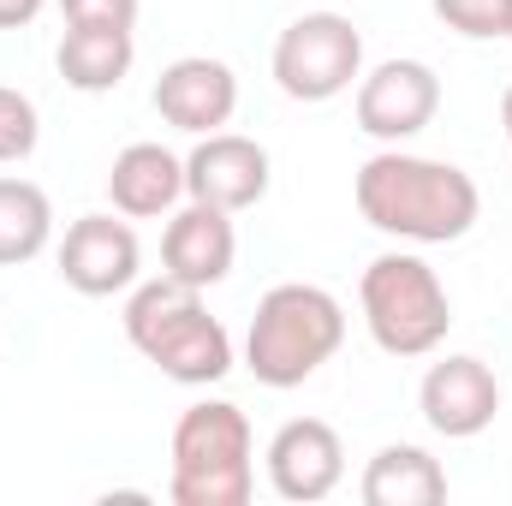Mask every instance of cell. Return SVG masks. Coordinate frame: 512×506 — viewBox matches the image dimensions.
<instances>
[{
	"mask_svg": "<svg viewBox=\"0 0 512 506\" xmlns=\"http://www.w3.org/2000/svg\"><path fill=\"white\" fill-rule=\"evenodd\" d=\"M358 209L370 227L399 233V239H417V245H447V239H465L483 197H477V179L447 167V161H423V155H370L364 173H358Z\"/></svg>",
	"mask_w": 512,
	"mask_h": 506,
	"instance_id": "1",
	"label": "cell"
},
{
	"mask_svg": "<svg viewBox=\"0 0 512 506\" xmlns=\"http://www.w3.org/2000/svg\"><path fill=\"white\" fill-rule=\"evenodd\" d=\"M346 340V316L340 304L322 292V286H304V280H286L274 292H262L251 316V340H245V358H251V376L268 387H298L304 376H316Z\"/></svg>",
	"mask_w": 512,
	"mask_h": 506,
	"instance_id": "2",
	"label": "cell"
},
{
	"mask_svg": "<svg viewBox=\"0 0 512 506\" xmlns=\"http://www.w3.org/2000/svg\"><path fill=\"white\" fill-rule=\"evenodd\" d=\"M179 506L251 501V423L239 405H191L173 429V489Z\"/></svg>",
	"mask_w": 512,
	"mask_h": 506,
	"instance_id": "3",
	"label": "cell"
},
{
	"mask_svg": "<svg viewBox=\"0 0 512 506\" xmlns=\"http://www.w3.org/2000/svg\"><path fill=\"white\" fill-rule=\"evenodd\" d=\"M358 298H364V322H370L376 346L393 358H423L447 340L453 304H447L435 268L417 256H376L364 268Z\"/></svg>",
	"mask_w": 512,
	"mask_h": 506,
	"instance_id": "4",
	"label": "cell"
},
{
	"mask_svg": "<svg viewBox=\"0 0 512 506\" xmlns=\"http://www.w3.org/2000/svg\"><path fill=\"white\" fill-rule=\"evenodd\" d=\"M358 66H364V36L340 12H304L274 42V78L292 102H328L352 90Z\"/></svg>",
	"mask_w": 512,
	"mask_h": 506,
	"instance_id": "5",
	"label": "cell"
},
{
	"mask_svg": "<svg viewBox=\"0 0 512 506\" xmlns=\"http://www.w3.org/2000/svg\"><path fill=\"white\" fill-rule=\"evenodd\" d=\"M441 108V84L423 60H382L364 84H358V126L382 143H399L411 131H423Z\"/></svg>",
	"mask_w": 512,
	"mask_h": 506,
	"instance_id": "6",
	"label": "cell"
},
{
	"mask_svg": "<svg viewBox=\"0 0 512 506\" xmlns=\"http://www.w3.org/2000/svg\"><path fill=\"white\" fill-rule=\"evenodd\" d=\"M185 191L209 209H251L268 191V149L239 131H209L185 161Z\"/></svg>",
	"mask_w": 512,
	"mask_h": 506,
	"instance_id": "7",
	"label": "cell"
},
{
	"mask_svg": "<svg viewBox=\"0 0 512 506\" xmlns=\"http://www.w3.org/2000/svg\"><path fill=\"white\" fill-rule=\"evenodd\" d=\"M60 274L72 292L84 298H108L131 286L137 274V233L114 215H84L66 227V245H60Z\"/></svg>",
	"mask_w": 512,
	"mask_h": 506,
	"instance_id": "8",
	"label": "cell"
},
{
	"mask_svg": "<svg viewBox=\"0 0 512 506\" xmlns=\"http://www.w3.org/2000/svg\"><path fill=\"white\" fill-rule=\"evenodd\" d=\"M155 108H161L167 126H179V131H215V126L233 120L239 84H233V72H227L221 60L185 54V60H173V66L155 78Z\"/></svg>",
	"mask_w": 512,
	"mask_h": 506,
	"instance_id": "9",
	"label": "cell"
},
{
	"mask_svg": "<svg viewBox=\"0 0 512 506\" xmlns=\"http://www.w3.org/2000/svg\"><path fill=\"white\" fill-rule=\"evenodd\" d=\"M340 471H346V453L322 417H292L268 447V477L286 501H322L340 483Z\"/></svg>",
	"mask_w": 512,
	"mask_h": 506,
	"instance_id": "10",
	"label": "cell"
},
{
	"mask_svg": "<svg viewBox=\"0 0 512 506\" xmlns=\"http://www.w3.org/2000/svg\"><path fill=\"white\" fill-rule=\"evenodd\" d=\"M495 411H501V387L483 358H447L423 376V417L453 441L483 435L495 423Z\"/></svg>",
	"mask_w": 512,
	"mask_h": 506,
	"instance_id": "11",
	"label": "cell"
},
{
	"mask_svg": "<svg viewBox=\"0 0 512 506\" xmlns=\"http://www.w3.org/2000/svg\"><path fill=\"white\" fill-rule=\"evenodd\" d=\"M233 251H239L233 221H227V209H209V203H191L185 215H173L167 221V239H161L167 274L185 280V286H197V292L215 286V280H227Z\"/></svg>",
	"mask_w": 512,
	"mask_h": 506,
	"instance_id": "12",
	"label": "cell"
},
{
	"mask_svg": "<svg viewBox=\"0 0 512 506\" xmlns=\"http://www.w3.org/2000/svg\"><path fill=\"white\" fill-rule=\"evenodd\" d=\"M179 191H185V161H173L161 143H131V149L114 155L108 197H114V209H120V215L149 221V215L173 209V197H179Z\"/></svg>",
	"mask_w": 512,
	"mask_h": 506,
	"instance_id": "13",
	"label": "cell"
},
{
	"mask_svg": "<svg viewBox=\"0 0 512 506\" xmlns=\"http://www.w3.org/2000/svg\"><path fill=\"white\" fill-rule=\"evenodd\" d=\"M131 24H66V36H60V54H54V66H60V78L72 84V90H114L120 78L131 72Z\"/></svg>",
	"mask_w": 512,
	"mask_h": 506,
	"instance_id": "14",
	"label": "cell"
},
{
	"mask_svg": "<svg viewBox=\"0 0 512 506\" xmlns=\"http://www.w3.org/2000/svg\"><path fill=\"white\" fill-rule=\"evenodd\" d=\"M161 376L185 381V387H203V381H221L233 370V340H227V328L209 316V310H197V316H185L155 352H143Z\"/></svg>",
	"mask_w": 512,
	"mask_h": 506,
	"instance_id": "15",
	"label": "cell"
},
{
	"mask_svg": "<svg viewBox=\"0 0 512 506\" xmlns=\"http://www.w3.org/2000/svg\"><path fill=\"white\" fill-rule=\"evenodd\" d=\"M364 501L370 506H441L447 477L423 447H382L364 471Z\"/></svg>",
	"mask_w": 512,
	"mask_h": 506,
	"instance_id": "16",
	"label": "cell"
},
{
	"mask_svg": "<svg viewBox=\"0 0 512 506\" xmlns=\"http://www.w3.org/2000/svg\"><path fill=\"white\" fill-rule=\"evenodd\" d=\"M48 227H54L48 191L30 179H0V268L30 262L48 245Z\"/></svg>",
	"mask_w": 512,
	"mask_h": 506,
	"instance_id": "17",
	"label": "cell"
},
{
	"mask_svg": "<svg viewBox=\"0 0 512 506\" xmlns=\"http://www.w3.org/2000/svg\"><path fill=\"white\" fill-rule=\"evenodd\" d=\"M203 310V298H197V286H185V280H149V286H137L126 304V334L137 352H155L185 316H197Z\"/></svg>",
	"mask_w": 512,
	"mask_h": 506,
	"instance_id": "18",
	"label": "cell"
},
{
	"mask_svg": "<svg viewBox=\"0 0 512 506\" xmlns=\"http://www.w3.org/2000/svg\"><path fill=\"white\" fill-rule=\"evenodd\" d=\"M435 12L459 36H507L512 30V0H435Z\"/></svg>",
	"mask_w": 512,
	"mask_h": 506,
	"instance_id": "19",
	"label": "cell"
},
{
	"mask_svg": "<svg viewBox=\"0 0 512 506\" xmlns=\"http://www.w3.org/2000/svg\"><path fill=\"white\" fill-rule=\"evenodd\" d=\"M36 149V108L30 96L0 84V161H24Z\"/></svg>",
	"mask_w": 512,
	"mask_h": 506,
	"instance_id": "20",
	"label": "cell"
},
{
	"mask_svg": "<svg viewBox=\"0 0 512 506\" xmlns=\"http://www.w3.org/2000/svg\"><path fill=\"white\" fill-rule=\"evenodd\" d=\"M66 24H131L137 0H60Z\"/></svg>",
	"mask_w": 512,
	"mask_h": 506,
	"instance_id": "21",
	"label": "cell"
},
{
	"mask_svg": "<svg viewBox=\"0 0 512 506\" xmlns=\"http://www.w3.org/2000/svg\"><path fill=\"white\" fill-rule=\"evenodd\" d=\"M42 12V0H0V30H18Z\"/></svg>",
	"mask_w": 512,
	"mask_h": 506,
	"instance_id": "22",
	"label": "cell"
},
{
	"mask_svg": "<svg viewBox=\"0 0 512 506\" xmlns=\"http://www.w3.org/2000/svg\"><path fill=\"white\" fill-rule=\"evenodd\" d=\"M501 126H507V137H512V84H507V96H501Z\"/></svg>",
	"mask_w": 512,
	"mask_h": 506,
	"instance_id": "23",
	"label": "cell"
},
{
	"mask_svg": "<svg viewBox=\"0 0 512 506\" xmlns=\"http://www.w3.org/2000/svg\"><path fill=\"white\" fill-rule=\"evenodd\" d=\"M507 36H512V30H507Z\"/></svg>",
	"mask_w": 512,
	"mask_h": 506,
	"instance_id": "24",
	"label": "cell"
}]
</instances>
